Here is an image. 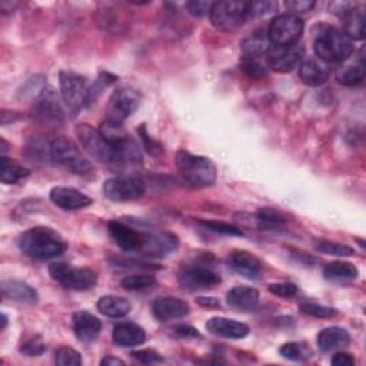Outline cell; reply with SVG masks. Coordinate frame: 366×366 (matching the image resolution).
<instances>
[{
    "mask_svg": "<svg viewBox=\"0 0 366 366\" xmlns=\"http://www.w3.org/2000/svg\"><path fill=\"white\" fill-rule=\"evenodd\" d=\"M46 345L42 340H31L21 348V352L26 356H41L45 353Z\"/></svg>",
    "mask_w": 366,
    "mask_h": 366,
    "instance_id": "46",
    "label": "cell"
},
{
    "mask_svg": "<svg viewBox=\"0 0 366 366\" xmlns=\"http://www.w3.org/2000/svg\"><path fill=\"white\" fill-rule=\"evenodd\" d=\"M208 330L212 335L225 339H243L249 335V326L227 318H212L206 323Z\"/></svg>",
    "mask_w": 366,
    "mask_h": 366,
    "instance_id": "21",
    "label": "cell"
},
{
    "mask_svg": "<svg viewBox=\"0 0 366 366\" xmlns=\"http://www.w3.org/2000/svg\"><path fill=\"white\" fill-rule=\"evenodd\" d=\"M132 357L136 359L141 363H145V365H152V363L163 362L162 356L159 353H156L155 350H152V349H142V350L132 352Z\"/></svg>",
    "mask_w": 366,
    "mask_h": 366,
    "instance_id": "45",
    "label": "cell"
},
{
    "mask_svg": "<svg viewBox=\"0 0 366 366\" xmlns=\"http://www.w3.org/2000/svg\"><path fill=\"white\" fill-rule=\"evenodd\" d=\"M318 346L322 352H333L350 343V335L346 329L339 326L325 328L318 333Z\"/></svg>",
    "mask_w": 366,
    "mask_h": 366,
    "instance_id": "25",
    "label": "cell"
},
{
    "mask_svg": "<svg viewBox=\"0 0 366 366\" xmlns=\"http://www.w3.org/2000/svg\"><path fill=\"white\" fill-rule=\"evenodd\" d=\"M52 161L76 175H90L93 172V166L79 146L65 136L52 141Z\"/></svg>",
    "mask_w": 366,
    "mask_h": 366,
    "instance_id": "5",
    "label": "cell"
},
{
    "mask_svg": "<svg viewBox=\"0 0 366 366\" xmlns=\"http://www.w3.org/2000/svg\"><path fill=\"white\" fill-rule=\"evenodd\" d=\"M275 11H276V4L275 2H252V4H248L249 19L265 16V15L272 14Z\"/></svg>",
    "mask_w": 366,
    "mask_h": 366,
    "instance_id": "42",
    "label": "cell"
},
{
    "mask_svg": "<svg viewBox=\"0 0 366 366\" xmlns=\"http://www.w3.org/2000/svg\"><path fill=\"white\" fill-rule=\"evenodd\" d=\"M257 222L262 230H275L282 227L288 222V219L284 213L275 209L267 208V209H261L257 213Z\"/></svg>",
    "mask_w": 366,
    "mask_h": 366,
    "instance_id": "34",
    "label": "cell"
},
{
    "mask_svg": "<svg viewBox=\"0 0 366 366\" xmlns=\"http://www.w3.org/2000/svg\"><path fill=\"white\" fill-rule=\"evenodd\" d=\"M152 312L158 321L168 322V321L181 319V318L186 316L189 313V305L182 299L165 296V298H159L154 302Z\"/></svg>",
    "mask_w": 366,
    "mask_h": 366,
    "instance_id": "19",
    "label": "cell"
},
{
    "mask_svg": "<svg viewBox=\"0 0 366 366\" xmlns=\"http://www.w3.org/2000/svg\"><path fill=\"white\" fill-rule=\"evenodd\" d=\"M29 175H31V171L23 168L22 165L11 159H6L5 156H2V159H0V181H2V183L14 185Z\"/></svg>",
    "mask_w": 366,
    "mask_h": 366,
    "instance_id": "33",
    "label": "cell"
},
{
    "mask_svg": "<svg viewBox=\"0 0 366 366\" xmlns=\"http://www.w3.org/2000/svg\"><path fill=\"white\" fill-rule=\"evenodd\" d=\"M2 294L5 298H9L12 301L21 302V303H28V305H35L39 301L38 292L28 285L26 282L11 279V281H4L2 282Z\"/></svg>",
    "mask_w": 366,
    "mask_h": 366,
    "instance_id": "26",
    "label": "cell"
},
{
    "mask_svg": "<svg viewBox=\"0 0 366 366\" xmlns=\"http://www.w3.org/2000/svg\"><path fill=\"white\" fill-rule=\"evenodd\" d=\"M198 303L203 308H208V309L219 306V301L216 298H212V296H199Z\"/></svg>",
    "mask_w": 366,
    "mask_h": 366,
    "instance_id": "51",
    "label": "cell"
},
{
    "mask_svg": "<svg viewBox=\"0 0 366 366\" xmlns=\"http://www.w3.org/2000/svg\"><path fill=\"white\" fill-rule=\"evenodd\" d=\"M56 363L62 366H80L83 359L77 350L69 346H62L56 350Z\"/></svg>",
    "mask_w": 366,
    "mask_h": 366,
    "instance_id": "39",
    "label": "cell"
},
{
    "mask_svg": "<svg viewBox=\"0 0 366 366\" xmlns=\"http://www.w3.org/2000/svg\"><path fill=\"white\" fill-rule=\"evenodd\" d=\"M301 312L312 316V318H319V319H326V318H333L336 315V309L318 305V303H303L301 305Z\"/></svg>",
    "mask_w": 366,
    "mask_h": 366,
    "instance_id": "41",
    "label": "cell"
},
{
    "mask_svg": "<svg viewBox=\"0 0 366 366\" xmlns=\"http://www.w3.org/2000/svg\"><path fill=\"white\" fill-rule=\"evenodd\" d=\"M343 32L352 41H360L365 38V14L356 6L342 16Z\"/></svg>",
    "mask_w": 366,
    "mask_h": 366,
    "instance_id": "29",
    "label": "cell"
},
{
    "mask_svg": "<svg viewBox=\"0 0 366 366\" xmlns=\"http://www.w3.org/2000/svg\"><path fill=\"white\" fill-rule=\"evenodd\" d=\"M26 156L36 163H46L52 161V142L43 139L42 136H35L26 145Z\"/></svg>",
    "mask_w": 366,
    "mask_h": 366,
    "instance_id": "32",
    "label": "cell"
},
{
    "mask_svg": "<svg viewBox=\"0 0 366 366\" xmlns=\"http://www.w3.org/2000/svg\"><path fill=\"white\" fill-rule=\"evenodd\" d=\"M313 50L328 65L342 63L353 55V41L340 29L323 26L315 36Z\"/></svg>",
    "mask_w": 366,
    "mask_h": 366,
    "instance_id": "2",
    "label": "cell"
},
{
    "mask_svg": "<svg viewBox=\"0 0 366 366\" xmlns=\"http://www.w3.org/2000/svg\"><path fill=\"white\" fill-rule=\"evenodd\" d=\"M330 362H332V365H336V366H352V365H355V357L350 353L338 352L333 355Z\"/></svg>",
    "mask_w": 366,
    "mask_h": 366,
    "instance_id": "48",
    "label": "cell"
},
{
    "mask_svg": "<svg viewBox=\"0 0 366 366\" xmlns=\"http://www.w3.org/2000/svg\"><path fill=\"white\" fill-rule=\"evenodd\" d=\"M96 306L102 315H104L107 318H113V319L125 318L127 315H129V312L132 309V305L129 301H127L125 298L114 296V295L102 296L97 301Z\"/></svg>",
    "mask_w": 366,
    "mask_h": 366,
    "instance_id": "28",
    "label": "cell"
},
{
    "mask_svg": "<svg viewBox=\"0 0 366 366\" xmlns=\"http://www.w3.org/2000/svg\"><path fill=\"white\" fill-rule=\"evenodd\" d=\"M269 292L281 298H292L298 294V286L291 282H279L269 285Z\"/></svg>",
    "mask_w": 366,
    "mask_h": 366,
    "instance_id": "44",
    "label": "cell"
},
{
    "mask_svg": "<svg viewBox=\"0 0 366 366\" xmlns=\"http://www.w3.org/2000/svg\"><path fill=\"white\" fill-rule=\"evenodd\" d=\"M213 4L212 2H203V0H193V2L186 4V9L189 14L195 18H205L210 15Z\"/></svg>",
    "mask_w": 366,
    "mask_h": 366,
    "instance_id": "43",
    "label": "cell"
},
{
    "mask_svg": "<svg viewBox=\"0 0 366 366\" xmlns=\"http://www.w3.org/2000/svg\"><path fill=\"white\" fill-rule=\"evenodd\" d=\"M303 60V50L298 45L295 46H272L267 53V62L269 70L278 73H289L295 70Z\"/></svg>",
    "mask_w": 366,
    "mask_h": 366,
    "instance_id": "13",
    "label": "cell"
},
{
    "mask_svg": "<svg viewBox=\"0 0 366 366\" xmlns=\"http://www.w3.org/2000/svg\"><path fill=\"white\" fill-rule=\"evenodd\" d=\"M146 192L145 182L138 176H114L103 183V195L112 202H128Z\"/></svg>",
    "mask_w": 366,
    "mask_h": 366,
    "instance_id": "11",
    "label": "cell"
},
{
    "mask_svg": "<svg viewBox=\"0 0 366 366\" xmlns=\"http://www.w3.org/2000/svg\"><path fill=\"white\" fill-rule=\"evenodd\" d=\"M50 200L63 210H79L92 205V199L77 189L56 186L50 190Z\"/></svg>",
    "mask_w": 366,
    "mask_h": 366,
    "instance_id": "17",
    "label": "cell"
},
{
    "mask_svg": "<svg viewBox=\"0 0 366 366\" xmlns=\"http://www.w3.org/2000/svg\"><path fill=\"white\" fill-rule=\"evenodd\" d=\"M329 65L318 58H309L299 65V77L306 86H321L329 79Z\"/></svg>",
    "mask_w": 366,
    "mask_h": 366,
    "instance_id": "22",
    "label": "cell"
},
{
    "mask_svg": "<svg viewBox=\"0 0 366 366\" xmlns=\"http://www.w3.org/2000/svg\"><path fill=\"white\" fill-rule=\"evenodd\" d=\"M178 248V239L172 233H158V235H146L144 251L146 254L161 257L166 254H173Z\"/></svg>",
    "mask_w": 366,
    "mask_h": 366,
    "instance_id": "27",
    "label": "cell"
},
{
    "mask_svg": "<svg viewBox=\"0 0 366 366\" xmlns=\"http://www.w3.org/2000/svg\"><path fill=\"white\" fill-rule=\"evenodd\" d=\"M175 161L181 176L192 186L208 188L216 182V168L210 159L179 151Z\"/></svg>",
    "mask_w": 366,
    "mask_h": 366,
    "instance_id": "3",
    "label": "cell"
},
{
    "mask_svg": "<svg viewBox=\"0 0 366 366\" xmlns=\"http://www.w3.org/2000/svg\"><path fill=\"white\" fill-rule=\"evenodd\" d=\"M6 326H8V316L4 313V315H2V329L5 330Z\"/></svg>",
    "mask_w": 366,
    "mask_h": 366,
    "instance_id": "53",
    "label": "cell"
},
{
    "mask_svg": "<svg viewBox=\"0 0 366 366\" xmlns=\"http://www.w3.org/2000/svg\"><path fill=\"white\" fill-rule=\"evenodd\" d=\"M227 265L240 276L247 279H258L262 274V262L247 251H235L227 258Z\"/></svg>",
    "mask_w": 366,
    "mask_h": 366,
    "instance_id": "18",
    "label": "cell"
},
{
    "mask_svg": "<svg viewBox=\"0 0 366 366\" xmlns=\"http://www.w3.org/2000/svg\"><path fill=\"white\" fill-rule=\"evenodd\" d=\"M156 279L152 275H131L120 281V285L127 291H145L152 288Z\"/></svg>",
    "mask_w": 366,
    "mask_h": 366,
    "instance_id": "38",
    "label": "cell"
},
{
    "mask_svg": "<svg viewBox=\"0 0 366 366\" xmlns=\"http://www.w3.org/2000/svg\"><path fill=\"white\" fill-rule=\"evenodd\" d=\"M100 365L102 366H114V365H124V360H120L117 357H113V356H106L100 360Z\"/></svg>",
    "mask_w": 366,
    "mask_h": 366,
    "instance_id": "52",
    "label": "cell"
},
{
    "mask_svg": "<svg viewBox=\"0 0 366 366\" xmlns=\"http://www.w3.org/2000/svg\"><path fill=\"white\" fill-rule=\"evenodd\" d=\"M175 332L181 338H199L200 336L198 329L190 328V326H179V328L175 329Z\"/></svg>",
    "mask_w": 366,
    "mask_h": 366,
    "instance_id": "50",
    "label": "cell"
},
{
    "mask_svg": "<svg viewBox=\"0 0 366 366\" xmlns=\"http://www.w3.org/2000/svg\"><path fill=\"white\" fill-rule=\"evenodd\" d=\"M271 48V42L268 39L267 32L258 31L248 36L242 42V53L243 56H267Z\"/></svg>",
    "mask_w": 366,
    "mask_h": 366,
    "instance_id": "30",
    "label": "cell"
},
{
    "mask_svg": "<svg viewBox=\"0 0 366 366\" xmlns=\"http://www.w3.org/2000/svg\"><path fill=\"white\" fill-rule=\"evenodd\" d=\"M285 6L291 12H294V15H298V14H305V12H309L311 9H313L315 2H308V0H294V2H286Z\"/></svg>",
    "mask_w": 366,
    "mask_h": 366,
    "instance_id": "47",
    "label": "cell"
},
{
    "mask_svg": "<svg viewBox=\"0 0 366 366\" xmlns=\"http://www.w3.org/2000/svg\"><path fill=\"white\" fill-rule=\"evenodd\" d=\"M75 134L85 152L100 163H117V149L106 136L87 124H79Z\"/></svg>",
    "mask_w": 366,
    "mask_h": 366,
    "instance_id": "4",
    "label": "cell"
},
{
    "mask_svg": "<svg viewBox=\"0 0 366 366\" xmlns=\"http://www.w3.org/2000/svg\"><path fill=\"white\" fill-rule=\"evenodd\" d=\"M303 21L294 14H284L276 16L268 31V39L272 46H295L303 35Z\"/></svg>",
    "mask_w": 366,
    "mask_h": 366,
    "instance_id": "8",
    "label": "cell"
},
{
    "mask_svg": "<svg viewBox=\"0 0 366 366\" xmlns=\"http://www.w3.org/2000/svg\"><path fill=\"white\" fill-rule=\"evenodd\" d=\"M107 232L112 240L124 252H142L145 247L146 235L135 230L134 227L122 223L119 220H110Z\"/></svg>",
    "mask_w": 366,
    "mask_h": 366,
    "instance_id": "12",
    "label": "cell"
},
{
    "mask_svg": "<svg viewBox=\"0 0 366 366\" xmlns=\"http://www.w3.org/2000/svg\"><path fill=\"white\" fill-rule=\"evenodd\" d=\"M141 100V93L134 87L116 89L107 102L106 120L122 125L139 107Z\"/></svg>",
    "mask_w": 366,
    "mask_h": 366,
    "instance_id": "10",
    "label": "cell"
},
{
    "mask_svg": "<svg viewBox=\"0 0 366 366\" xmlns=\"http://www.w3.org/2000/svg\"><path fill=\"white\" fill-rule=\"evenodd\" d=\"M35 110L41 120L46 124H60L63 110L53 87H45L35 99Z\"/></svg>",
    "mask_w": 366,
    "mask_h": 366,
    "instance_id": "15",
    "label": "cell"
},
{
    "mask_svg": "<svg viewBox=\"0 0 366 366\" xmlns=\"http://www.w3.org/2000/svg\"><path fill=\"white\" fill-rule=\"evenodd\" d=\"M73 330L79 340L89 343L99 336L102 330V322L95 315L86 311H79L73 315Z\"/></svg>",
    "mask_w": 366,
    "mask_h": 366,
    "instance_id": "23",
    "label": "cell"
},
{
    "mask_svg": "<svg viewBox=\"0 0 366 366\" xmlns=\"http://www.w3.org/2000/svg\"><path fill=\"white\" fill-rule=\"evenodd\" d=\"M179 284L188 291L210 289L220 284V276L205 267H186L181 271Z\"/></svg>",
    "mask_w": 366,
    "mask_h": 366,
    "instance_id": "14",
    "label": "cell"
},
{
    "mask_svg": "<svg viewBox=\"0 0 366 366\" xmlns=\"http://www.w3.org/2000/svg\"><path fill=\"white\" fill-rule=\"evenodd\" d=\"M112 339L116 346L134 348L139 346L146 340V333L144 328L132 322H122L113 328Z\"/></svg>",
    "mask_w": 366,
    "mask_h": 366,
    "instance_id": "20",
    "label": "cell"
},
{
    "mask_svg": "<svg viewBox=\"0 0 366 366\" xmlns=\"http://www.w3.org/2000/svg\"><path fill=\"white\" fill-rule=\"evenodd\" d=\"M366 65L363 50L355 55V58H349L336 69V80L343 86H357L365 80Z\"/></svg>",
    "mask_w": 366,
    "mask_h": 366,
    "instance_id": "16",
    "label": "cell"
},
{
    "mask_svg": "<svg viewBox=\"0 0 366 366\" xmlns=\"http://www.w3.org/2000/svg\"><path fill=\"white\" fill-rule=\"evenodd\" d=\"M202 226H205L206 229L216 232V233H222L226 236H243V232L233 225L225 223V222H217V220H202L200 222Z\"/></svg>",
    "mask_w": 366,
    "mask_h": 366,
    "instance_id": "40",
    "label": "cell"
},
{
    "mask_svg": "<svg viewBox=\"0 0 366 366\" xmlns=\"http://www.w3.org/2000/svg\"><path fill=\"white\" fill-rule=\"evenodd\" d=\"M279 353L289 360L302 362L311 356V349H308L303 343L288 342L279 348Z\"/></svg>",
    "mask_w": 366,
    "mask_h": 366,
    "instance_id": "37",
    "label": "cell"
},
{
    "mask_svg": "<svg viewBox=\"0 0 366 366\" xmlns=\"http://www.w3.org/2000/svg\"><path fill=\"white\" fill-rule=\"evenodd\" d=\"M60 95L65 104L73 113L82 110L90 99V87L87 86L86 77L72 70H63L59 75Z\"/></svg>",
    "mask_w": 366,
    "mask_h": 366,
    "instance_id": "9",
    "label": "cell"
},
{
    "mask_svg": "<svg viewBox=\"0 0 366 366\" xmlns=\"http://www.w3.org/2000/svg\"><path fill=\"white\" fill-rule=\"evenodd\" d=\"M141 136H142V141H144V144H145V148H146V151L151 154V155H159L162 151H161V146L158 145V144H155L154 141H151L149 139V136L145 134V128H142L141 129Z\"/></svg>",
    "mask_w": 366,
    "mask_h": 366,
    "instance_id": "49",
    "label": "cell"
},
{
    "mask_svg": "<svg viewBox=\"0 0 366 366\" xmlns=\"http://www.w3.org/2000/svg\"><path fill=\"white\" fill-rule=\"evenodd\" d=\"M242 69L249 77H254V79L265 77L269 72L267 56H243Z\"/></svg>",
    "mask_w": 366,
    "mask_h": 366,
    "instance_id": "35",
    "label": "cell"
},
{
    "mask_svg": "<svg viewBox=\"0 0 366 366\" xmlns=\"http://www.w3.org/2000/svg\"><path fill=\"white\" fill-rule=\"evenodd\" d=\"M316 251L325 255H332V257H340V258H346V257H353L355 251L348 247V245H342V243L338 242H330V240H321L315 245Z\"/></svg>",
    "mask_w": 366,
    "mask_h": 366,
    "instance_id": "36",
    "label": "cell"
},
{
    "mask_svg": "<svg viewBox=\"0 0 366 366\" xmlns=\"http://www.w3.org/2000/svg\"><path fill=\"white\" fill-rule=\"evenodd\" d=\"M50 278L62 286L73 291H90L97 282V275L87 268H75L65 262H55L49 267Z\"/></svg>",
    "mask_w": 366,
    "mask_h": 366,
    "instance_id": "7",
    "label": "cell"
},
{
    "mask_svg": "<svg viewBox=\"0 0 366 366\" xmlns=\"http://www.w3.org/2000/svg\"><path fill=\"white\" fill-rule=\"evenodd\" d=\"M210 22L213 28L222 32H232L239 29L249 19L248 2H237V0H223L216 2L210 11Z\"/></svg>",
    "mask_w": 366,
    "mask_h": 366,
    "instance_id": "6",
    "label": "cell"
},
{
    "mask_svg": "<svg viewBox=\"0 0 366 366\" xmlns=\"http://www.w3.org/2000/svg\"><path fill=\"white\" fill-rule=\"evenodd\" d=\"M226 302L236 311H252L259 303V292L248 286H236L226 294Z\"/></svg>",
    "mask_w": 366,
    "mask_h": 366,
    "instance_id": "24",
    "label": "cell"
},
{
    "mask_svg": "<svg viewBox=\"0 0 366 366\" xmlns=\"http://www.w3.org/2000/svg\"><path fill=\"white\" fill-rule=\"evenodd\" d=\"M323 275L326 279L329 281H335V282H345V281H352L356 279L359 275L357 268L350 264V262H332L328 264L323 269Z\"/></svg>",
    "mask_w": 366,
    "mask_h": 366,
    "instance_id": "31",
    "label": "cell"
},
{
    "mask_svg": "<svg viewBox=\"0 0 366 366\" xmlns=\"http://www.w3.org/2000/svg\"><path fill=\"white\" fill-rule=\"evenodd\" d=\"M18 245L22 254L36 261H48L63 255L68 249V243L52 227L36 226L19 236Z\"/></svg>",
    "mask_w": 366,
    "mask_h": 366,
    "instance_id": "1",
    "label": "cell"
}]
</instances>
